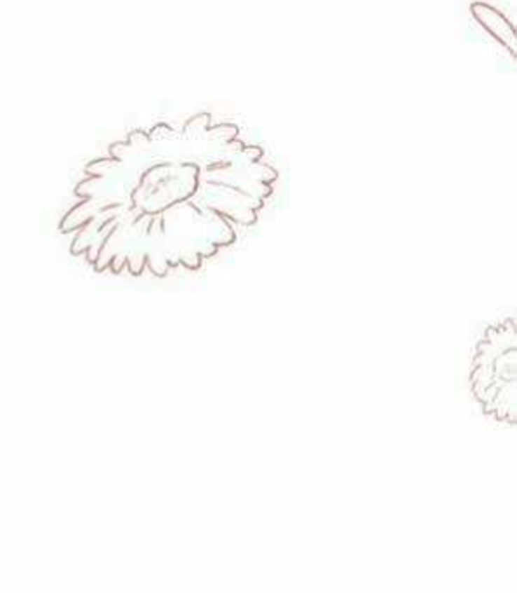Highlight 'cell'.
<instances>
[{"mask_svg": "<svg viewBox=\"0 0 517 593\" xmlns=\"http://www.w3.org/2000/svg\"><path fill=\"white\" fill-rule=\"evenodd\" d=\"M471 389L481 410L502 424L517 421V330L509 318L490 326L476 345Z\"/></svg>", "mask_w": 517, "mask_h": 593, "instance_id": "cell-1", "label": "cell"}, {"mask_svg": "<svg viewBox=\"0 0 517 593\" xmlns=\"http://www.w3.org/2000/svg\"><path fill=\"white\" fill-rule=\"evenodd\" d=\"M472 14L476 20L493 35L498 42L504 43L512 56H516V32L512 25L498 13L493 7L486 6V4H474L472 6Z\"/></svg>", "mask_w": 517, "mask_h": 593, "instance_id": "cell-2", "label": "cell"}]
</instances>
